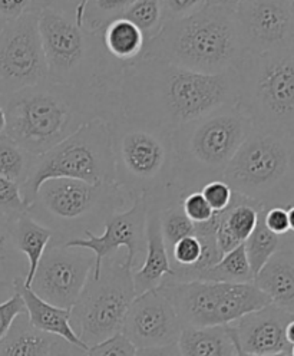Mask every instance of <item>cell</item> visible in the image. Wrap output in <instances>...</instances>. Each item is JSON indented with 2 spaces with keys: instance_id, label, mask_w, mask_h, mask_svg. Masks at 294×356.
Returning a JSON list of instances; mask_svg holds the SVG:
<instances>
[{
  "instance_id": "obj_1",
  "label": "cell",
  "mask_w": 294,
  "mask_h": 356,
  "mask_svg": "<svg viewBox=\"0 0 294 356\" xmlns=\"http://www.w3.org/2000/svg\"><path fill=\"white\" fill-rule=\"evenodd\" d=\"M238 99L237 70L206 75L140 58L124 66L109 118L122 115L174 132L221 108L238 105Z\"/></svg>"
},
{
  "instance_id": "obj_2",
  "label": "cell",
  "mask_w": 294,
  "mask_h": 356,
  "mask_svg": "<svg viewBox=\"0 0 294 356\" xmlns=\"http://www.w3.org/2000/svg\"><path fill=\"white\" fill-rule=\"evenodd\" d=\"M39 31L48 81L102 98L111 115L125 65L109 56L101 35L85 28L81 2H40Z\"/></svg>"
},
{
  "instance_id": "obj_3",
  "label": "cell",
  "mask_w": 294,
  "mask_h": 356,
  "mask_svg": "<svg viewBox=\"0 0 294 356\" xmlns=\"http://www.w3.org/2000/svg\"><path fill=\"white\" fill-rule=\"evenodd\" d=\"M236 6L230 0H206L191 16L164 22L158 35L145 42L141 58L206 75L237 70L245 55Z\"/></svg>"
},
{
  "instance_id": "obj_4",
  "label": "cell",
  "mask_w": 294,
  "mask_h": 356,
  "mask_svg": "<svg viewBox=\"0 0 294 356\" xmlns=\"http://www.w3.org/2000/svg\"><path fill=\"white\" fill-rule=\"evenodd\" d=\"M0 102L6 115L5 136L36 157L90 120L109 117L102 98L51 81L0 97Z\"/></svg>"
},
{
  "instance_id": "obj_5",
  "label": "cell",
  "mask_w": 294,
  "mask_h": 356,
  "mask_svg": "<svg viewBox=\"0 0 294 356\" xmlns=\"http://www.w3.org/2000/svg\"><path fill=\"white\" fill-rule=\"evenodd\" d=\"M111 129L115 184L129 197L155 200L161 207L179 203L172 132L138 120L112 115Z\"/></svg>"
},
{
  "instance_id": "obj_6",
  "label": "cell",
  "mask_w": 294,
  "mask_h": 356,
  "mask_svg": "<svg viewBox=\"0 0 294 356\" xmlns=\"http://www.w3.org/2000/svg\"><path fill=\"white\" fill-rule=\"evenodd\" d=\"M252 131V121L238 105L221 108L174 131L178 197L183 200L211 181L222 180L225 168Z\"/></svg>"
},
{
  "instance_id": "obj_7",
  "label": "cell",
  "mask_w": 294,
  "mask_h": 356,
  "mask_svg": "<svg viewBox=\"0 0 294 356\" xmlns=\"http://www.w3.org/2000/svg\"><path fill=\"white\" fill-rule=\"evenodd\" d=\"M131 203L117 184L55 178L39 187L28 214L52 232V243L65 244L94 232V226H104L111 216L126 210Z\"/></svg>"
},
{
  "instance_id": "obj_8",
  "label": "cell",
  "mask_w": 294,
  "mask_h": 356,
  "mask_svg": "<svg viewBox=\"0 0 294 356\" xmlns=\"http://www.w3.org/2000/svg\"><path fill=\"white\" fill-rule=\"evenodd\" d=\"M222 180L263 209L294 206V140L253 128Z\"/></svg>"
},
{
  "instance_id": "obj_9",
  "label": "cell",
  "mask_w": 294,
  "mask_h": 356,
  "mask_svg": "<svg viewBox=\"0 0 294 356\" xmlns=\"http://www.w3.org/2000/svg\"><path fill=\"white\" fill-rule=\"evenodd\" d=\"M238 108L254 129L294 140V43L240 62Z\"/></svg>"
},
{
  "instance_id": "obj_10",
  "label": "cell",
  "mask_w": 294,
  "mask_h": 356,
  "mask_svg": "<svg viewBox=\"0 0 294 356\" xmlns=\"http://www.w3.org/2000/svg\"><path fill=\"white\" fill-rule=\"evenodd\" d=\"M55 178H72L88 184H115L109 124L94 118L71 137L36 157L28 181L20 187L29 207L39 187Z\"/></svg>"
},
{
  "instance_id": "obj_11",
  "label": "cell",
  "mask_w": 294,
  "mask_h": 356,
  "mask_svg": "<svg viewBox=\"0 0 294 356\" xmlns=\"http://www.w3.org/2000/svg\"><path fill=\"white\" fill-rule=\"evenodd\" d=\"M135 298L131 267L115 256L105 259L99 277L90 273L71 309V325L79 341L89 349L121 333Z\"/></svg>"
},
{
  "instance_id": "obj_12",
  "label": "cell",
  "mask_w": 294,
  "mask_h": 356,
  "mask_svg": "<svg viewBox=\"0 0 294 356\" xmlns=\"http://www.w3.org/2000/svg\"><path fill=\"white\" fill-rule=\"evenodd\" d=\"M158 291L172 303L184 327L227 326L271 305L254 283L178 282L167 277Z\"/></svg>"
},
{
  "instance_id": "obj_13",
  "label": "cell",
  "mask_w": 294,
  "mask_h": 356,
  "mask_svg": "<svg viewBox=\"0 0 294 356\" xmlns=\"http://www.w3.org/2000/svg\"><path fill=\"white\" fill-rule=\"evenodd\" d=\"M39 12L40 2H33L24 15L8 22L0 32V97L48 81Z\"/></svg>"
},
{
  "instance_id": "obj_14",
  "label": "cell",
  "mask_w": 294,
  "mask_h": 356,
  "mask_svg": "<svg viewBox=\"0 0 294 356\" xmlns=\"http://www.w3.org/2000/svg\"><path fill=\"white\" fill-rule=\"evenodd\" d=\"M95 257L89 250L49 243L29 289L44 302L72 309L94 270Z\"/></svg>"
},
{
  "instance_id": "obj_15",
  "label": "cell",
  "mask_w": 294,
  "mask_h": 356,
  "mask_svg": "<svg viewBox=\"0 0 294 356\" xmlns=\"http://www.w3.org/2000/svg\"><path fill=\"white\" fill-rule=\"evenodd\" d=\"M236 16L244 55H264L294 43L293 8L288 0H240Z\"/></svg>"
},
{
  "instance_id": "obj_16",
  "label": "cell",
  "mask_w": 294,
  "mask_h": 356,
  "mask_svg": "<svg viewBox=\"0 0 294 356\" xmlns=\"http://www.w3.org/2000/svg\"><path fill=\"white\" fill-rule=\"evenodd\" d=\"M145 198H135L126 210L115 213L105 221V232L101 236H97L94 232H86V237L67 241L65 243V246L85 249L94 253V279L99 277L102 261L105 259L114 257L117 252L122 248L126 249L125 263L133 270V266L137 264L138 256L141 253H145Z\"/></svg>"
},
{
  "instance_id": "obj_17",
  "label": "cell",
  "mask_w": 294,
  "mask_h": 356,
  "mask_svg": "<svg viewBox=\"0 0 294 356\" xmlns=\"http://www.w3.org/2000/svg\"><path fill=\"white\" fill-rule=\"evenodd\" d=\"M183 329L172 303L154 289L133 299L121 333L135 348L144 349L177 343Z\"/></svg>"
},
{
  "instance_id": "obj_18",
  "label": "cell",
  "mask_w": 294,
  "mask_h": 356,
  "mask_svg": "<svg viewBox=\"0 0 294 356\" xmlns=\"http://www.w3.org/2000/svg\"><path fill=\"white\" fill-rule=\"evenodd\" d=\"M294 319L286 310L268 305L227 325L238 352L247 355L290 353L286 327Z\"/></svg>"
},
{
  "instance_id": "obj_19",
  "label": "cell",
  "mask_w": 294,
  "mask_h": 356,
  "mask_svg": "<svg viewBox=\"0 0 294 356\" xmlns=\"http://www.w3.org/2000/svg\"><path fill=\"white\" fill-rule=\"evenodd\" d=\"M145 260L138 270H132L135 295H142L161 286L167 277L174 276L168 250L161 232L160 210L161 204L155 200L145 198Z\"/></svg>"
},
{
  "instance_id": "obj_20",
  "label": "cell",
  "mask_w": 294,
  "mask_h": 356,
  "mask_svg": "<svg viewBox=\"0 0 294 356\" xmlns=\"http://www.w3.org/2000/svg\"><path fill=\"white\" fill-rule=\"evenodd\" d=\"M253 283L275 305L294 316V234L284 237L281 248L271 256Z\"/></svg>"
},
{
  "instance_id": "obj_21",
  "label": "cell",
  "mask_w": 294,
  "mask_h": 356,
  "mask_svg": "<svg viewBox=\"0 0 294 356\" xmlns=\"http://www.w3.org/2000/svg\"><path fill=\"white\" fill-rule=\"evenodd\" d=\"M13 289L24 299L26 315L33 327L88 350V348L76 337L71 325V309H62L44 302L32 289L25 286L22 277H16L13 280Z\"/></svg>"
},
{
  "instance_id": "obj_22",
  "label": "cell",
  "mask_w": 294,
  "mask_h": 356,
  "mask_svg": "<svg viewBox=\"0 0 294 356\" xmlns=\"http://www.w3.org/2000/svg\"><path fill=\"white\" fill-rule=\"evenodd\" d=\"M263 210L257 203L234 194L231 204L220 213L217 227V246L221 256L237 249L253 233L259 213Z\"/></svg>"
},
{
  "instance_id": "obj_23",
  "label": "cell",
  "mask_w": 294,
  "mask_h": 356,
  "mask_svg": "<svg viewBox=\"0 0 294 356\" xmlns=\"http://www.w3.org/2000/svg\"><path fill=\"white\" fill-rule=\"evenodd\" d=\"M6 232L13 249L28 257L29 267L24 283L26 287H31L40 259L52 241V232L39 225L28 213L6 222Z\"/></svg>"
},
{
  "instance_id": "obj_24",
  "label": "cell",
  "mask_w": 294,
  "mask_h": 356,
  "mask_svg": "<svg viewBox=\"0 0 294 356\" xmlns=\"http://www.w3.org/2000/svg\"><path fill=\"white\" fill-rule=\"evenodd\" d=\"M177 343L183 356H238L229 326L184 327Z\"/></svg>"
},
{
  "instance_id": "obj_25",
  "label": "cell",
  "mask_w": 294,
  "mask_h": 356,
  "mask_svg": "<svg viewBox=\"0 0 294 356\" xmlns=\"http://www.w3.org/2000/svg\"><path fill=\"white\" fill-rule=\"evenodd\" d=\"M56 337L33 327L26 314L13 322L0 341V356H49Z\"/></svg>"
},
{
  "instance_id": "obj_26",
  "label": "cell",
  "mask_w": 294,
  "mask_h": 356,
  "mask_svg": "<svg viewBox=\"0 0 294 356\" xmlns=\"http://www.w3.org/2000/svg\"><path fill=\"white\" fill-rule=\"evenodd\" d=\"M102 40L109 56L124 65L138 60L145 47V39L140 29L122 17L106 26Z\"/></svg>"
},
{
  "instance_id": "obj_27",
  "label": "cell",
  "mask_w": 294,
  "mask_h": 356,
  "mask_svg": "<svg viewBox=\"0 0 294 356\" xmlns=\"http://www.w3.org/2000/svg\"><path fill=\"white\" fill-rule=\"evenodd\" d=\"M195 280L215 283H253L254 275L248 263L244 244L224 254L218 263L198 275Z\"/></svg>"
},
{
  "instance_id": "obj_28",
  "label": "cell",
  "mask_w": 294,
  "mask_h": 356,
  "mask_svg": "<svg viewBox=\"0 0 294 356\" xmlns=\"http://www.w3.org/2000/svg\"><path fill=\"white\" fill-rule=\"evenodd\" d=\"M264 210L266 209L260 210L257 225L253 233L244 241L245 254L254 276L263 269V266L271 259V256L281 248L286 237L277 236L267 229L264 222Z\"/></svg>"
},
{
  "instance_id": "obj_29",
  "label": "cell",
  "mask_w": 294,
  "mask_h": 356,
  "mask_svg": "<svg viewBox=\"0 0 294 356\" xmlns=\"http://www.w3.org/2000/svg\"><path fill=\"white\" fill-rule=\"evenodd\" d=\"M35 160L36 155L22 148L6 136L0 137V177L2 178L22 187L28 181Z\"/></svg>"
},
{
  "instance_id": "obj_30",
  "label": "cell",
  "mask_w": 294,
  "mask_h": 356,
  "mask_svg": "<svg viewBox=\"0 0 294 356\" xmlns=\"http://www.w3.org/2000/svg\"><path fill=\"white\" fill-rule=\"evenodd\" d=\"M133 0H83L81 16L85 28L97 35L104 33L108 25L120 19Z\"/></svg>"
},
{
  "instance_id": "obj_31",
  "label": "cell",
  "mask_w": 294,
  "mask_h": 356,
  "mask_svg": "<svg viewBox=\"0 0 294 356\" xmlns=\"http://www.w3.org/2000/svg\"><path fill=\"white\" fill-rule=\"evenodd\" d=\"M121 17L137 26L145 42H148L158 35L164 25L161 0H133Z\"/></svg>"
},
{
  "instance_id": "obj_32",
  "label": "cell",
  "mask_w": 294,
  "mask_h": 356,
  "mask_svg": "<svg viewBox=\"0 0 294 356\" xmlns=\"http://www.w3.org/2000/svg\"><path fill=\"white\" fill-rule=\"evenodd\" d=\"M160 221L168 253L174 248V244L178 243L181 238L194 236V222L184 213L183 207H181V202L170 203L161 207Z\"/></svg>"
},
{
  "instance_id": "obj_33",
  "label": "cell",
  "mask_w": 294,
  "mask_h": 356,
  "mask_svg": "<svg viewBox=\"0 0 294 356\" xmlns=\"http://www.w3.org/2000/svg\"><path fill=\"white\" fill-rule=\"evenodd\" d=\"M28 213V206L22 197L20 187L0 177V217L6 222Z\"/></svg>"
},
{
  "instance_id": "obj_34",
  "label": "cell",
  "mask_w": 294,
  "mask_h": 356,
  "mask_svg": "<svg viewBox=\"0 0 294 356\" xmlns=\"http://www.w3.org/2000/svg\"><path fill=\"white\" fill-rule=\"evenodd\" d=\"M172 270H188L197 266L202 256V248L195 236L181 238L168 253Z\"/></svg>"
},
{
  "instance_id": "obj_35",
  "label": "cell",
  "mask_w": 294,
  "mask_h": 356,
  "mask_svg": "<svg viewBox=\"0 0 294 356\" xmlns=\"http://www.w3.org/2000/svg\"><path fill=\"white\" fill-rule=\"evenodd\" d=\"M201 194L206 198V202L214 213L224 211L231 204L234 197L233 190L224 180H217L206 184L201 188Z\"/></svg>"
},
{
  "instance_id": "obj_36",
  "label": "cell",
  "mask_w": 294,
  "mask_h": 356,
  "mask_svg": "<svg viewBox=\"0 0 294 356\" xmlns=\"http://www.w3.org/2000/svg\"><path fill=\"white\" fill-rule=\"evenodd\" d=\"M88 356H137L135 348L122 333L112 337L98 345L90 346L86 352Z\"/></svg>"
},
{
  "instance_id": "obj_37",
  "label": "cell",
  "mask_w": 294,
  "mask_h": 356,
  "mask_svg": "<svg viewBox=\"0 0 294 356\" xmlns=\"http://www.w3.org/2000/svg\"><path fill=\"white\" fill-rule=\"evenodd\" d=\"M181 207H183L187 217L194 222V225H201V222L210 221L215 213L202 197L201 191L191 193L181 200Z\"/></svg>"
},
{
  "instance_id": "obj_38",
  "label": "cell",
  "mask_w": 294,
  "mask_h": 356,
  "mask_svg": "<svg viewBox=\"0 0 294 356\" xmlns=\"http://www.w3.org/2000/svg\"><path fill=\"white\" fill-rule=\"evenodd\" d=\"M26 314L24 299L19 293H13L12 298L0 303V341H2L17 316Z\"/></svg>"
},
{
  "instance_id": "obj_39",
  "label": "cell",
  "mask_w": 294,
  "mask_h": 356,
  "mask_svg": "<svg viewBox=\"0 0 294 356\" xmlns=\"http://www.w3.org/2000/svg\"><path fill=\"white\" fill-rule=\"evenodd\" d=\"M204 3L206 0H161L164 22L188 17Z\"/></svg>"
},
{
  "instance_id": "obj_40",
  "label": "cell",
  "mask_w": 294,
  "mask_h": 356,
  "mask_svg": "<svg viewBox=\"0 0 294 356\" xmlns=\"http://www.w3.org/2000/svg\"><path fill=\"white\" fill-rule=\"evenodd\" d=\"M264 222L270 232L277 236H287L290 233L287 209L271 207L264 210Z\"/></svg>"
},
{
  "instance_id": "obj_41",
  "label": "cell",
  "mask_w": 294,
  "mask_h": 356,
  "mask_svg": "<svg viewBox=\"0 0 294 356\" xmlns=\"http://www.w3.org/2000/svg\"><path fill=\"white\" fill-rule=\"evenodd\" d=\"M32 3V0H0V19L6 24L13 22L24 15Z\"/></svg>"
},
{
  "instance_id": "obj_42",
  "label": "cell",
  "mask_w": 294,
  "mask_h": 356,
  "mask_svg": "<svg viewBox=\"0 0 294 356\" xmlns=\"http://www.w3.org/2000/svg\"><path fill=\"white\" fill-rule=\"evenodd\" d=\"M86 352L88 350L82 348H78L60 338H56L52 345L49 356H88Z\"/></svg>"
},
{
  "instance_id": "obj_43",
  "label": "cell",
  "mask_w": 294,
  "mask_h": 356,
  "mask_svg": "<svg viewBox=\"0 0 294 356\" xmlns=\"http://www.w3.org/2000/svg\"><path fill=\"white\" fill-rule=\"evenodd\" d=\"M137 356H183V355L179 352L178 343H172L165 346L137 349Z\"/></svg>"
},
{
  "instance_id": "obj_44",
  "label": "cell",
  "mask_w": 294,
  "mask_h": 356,
  "mask_svg": "<svg viewBox=\"0 0 294 356\" xmlns=\"http://www.w3.org/2000/svg\"><path fill=\"white\" fill-rule=\"evenodd\" d=\"M15 293V289H13V282L12 284H9L8 282L0 279V303L8 300L9 298H12Z\"/></svg>"
},
{
  "instance_id": "obj_45",
  "label": "cell",
  "mask_w": 294,
  "mask_h": 356,
  "mask_svg": "<svg viewBox=\"0 0 294 356\" xmlns=\"http://www.w3.org/2000/svg\"><path fill=\"white\" fill-rule=\"evenodd\" d=\"M286 339L291 346L294 345V319H291L286 327Z\"/></svg>"
},
{
  "instance_id": "obj_46",
  "label": "cell",
  "mask_w": 294,
  "mask_h": 356,
  "mask_svg": "<svg viewBox=\"0 0 294 356\" xmlns=\"http://www.w3.org/2000/svg\"><path fill=\"white\" fill-rule=\"evenodd\" d=\"M6 134V115L3 108L0 106V137H3Z\"/></svg>"
},
{
  "instance_id": "obj_47",
  "label": "cell",
  "mask_w": 294,
  "mask_h": 356,
  "mask_svg": "<svg viewBox=\"0 0 294 356\" xmlns=\"http://www.w3.org/2000/svg\"><path fill=\"white\" fill-rule=\"evenodd\" d=\"M287 216H288V225H290V233L294 234V206L287 209Z\"/></svg>"
},
{
  "instance_id": "obj_48",
  "label": "cell",
  "mask_w": 294,
  "mask_h": 356,
  "mask_svg": "<svg viewBox=\"0 0 294 356\" xmlns=\"http://www.w3.org/2000/svg\"><path fill=\"white\" fill-rule=\"evenodd\" d=\"M238 356H290V353H271V355H247V353L238 352Z\"/></svg>"
},
{
  "instance_id": "obj_49",
  "label": "cell",
  "mask_w": 294,
  "mask_h": 356,
  "mask_svg": "<svg viewBox=\"0 0 294 356\" xmlns=\"http://www.w3.org/2000/svg\"><path fill=\"white\" fill-rule=\"evenodd\" d=\"M5 25H6V22H3L2 19H0V32H2V29L5 28Z\"/></svg>"
},
{
  "instance_id": "obj_50",
  "label": "cell",
  "mask_w": 294,
  "mask_h": 356,
  "mask_svg": "<svg viewBox=\"0 0 294 356\" xmlns=\"http://www.w3.org/2000/svg\"><path fill=\"white\" fill-rule=\"evenodd\" d=\"M291 8H293V22H294V0L291 2Z\"/></svg>"
},
{
  "instance_id": "obj_51",
  "label": "cell",
  "mask_w": 294,
  "mask_h": 356,
  "mask_svg": "<svg viewBox=\"0 0 294 356\" xmlns=\"http://www.w3.org/2000/svg\"><path fill=\"white\" fill-rule=\"evenodd\" d=\"M290 356H294V345L291 346V350H290Z\"/></svg>"
}]
</instances>
